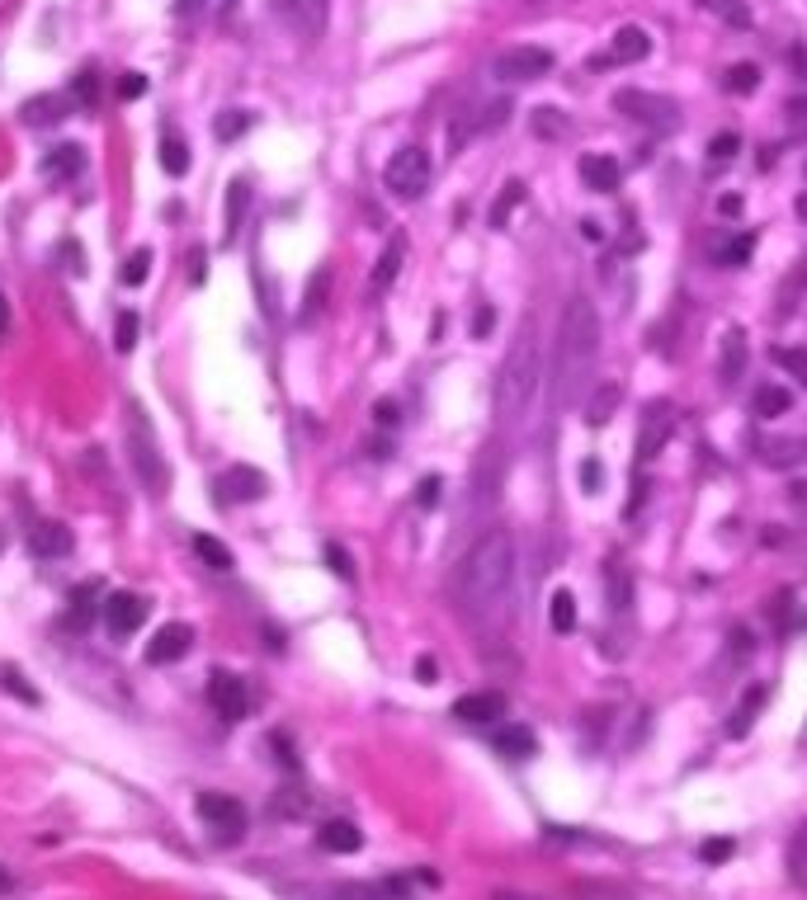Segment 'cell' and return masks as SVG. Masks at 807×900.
<instances>
[{
    "instance_id": "cell-1",
    "label": "cell",
    "mask_w": 807,
    "mask_h": 900,
    "mask_svg": "<svg viewBox=\"0 0 807 900\" xmlns=\"http://www.w3.org/2000/svg\"><path fill=\"white\" fill-rule=\"evenodd\" d=\"M515 580V533L505 523H491L473 547L463 552L458 570H453V594H458L463 608L487 613L496 599L510 590Z\"/></svg>"
},
{
    "instance_id": "cell-2",
    "label": "cell",
    "mask_w": 807,
    "mask_h": 900,
    "mask_svg": "<svg viewBox=\"0 0 807 900\" xmlns=\"http://www.w3.org/2000/svg\"><path fill=\"white\" fill-rule=\"evenodd\" d=\"M600 363V311L586 297H572L558 325V363H552V396L572 406Z\"/></svg>"
},
{
    "instance_id": "cell-3",
    "label": "cell",
    "mask_w": 807,
    "mask_h": 900,
    "mask_svg": "<svg viewBox=\"0 0 807 900\" xmlns=\"http://www.w3.org/2000/svg\"><path fill=\"white\" fill-rule=\"evenodd\" d=\"M538 387H543V349H538L534 317H524L501 368H496V416H501V424H519L529 416Z\"/></svg>"
},
{
    "instance_id": "cell-4",
    "label": "cell",
    "mask_w": 807,
    "mask_h": 900,
    "mask_svg": "<svg viewBox=\"0 0 807 900\" xmlns=\"http://www.w3.org/2000/svg\"><path fill=\"white\" fill-rule=\"evenodd\" d=\"M198 821H204V830H208L212 844H222V849L241 844L246 830H250L246 806H241L236 797H222V792H204V797H198Z\"/></svg>"
},
{
    "instance_id": "cell-5",
    "label": "cell",
    "mask_w": 807,
    "mask_h": 900,
    "mask_svg": "<svg viewBox=\"0 0 807 900\" xmlns=\"http://www.w3.org/2000/svg\"><path fill=\"white\" fill-rule=\"evenodd\" d=\"M127 448H133V467H137V477L147 481V491L161 495L166 481H170V471L161 463V453H156V434H151V424L142 420L137 406H127Z\"/></svg>"
},
{
    "instance_id": "cell-6",
    "label": "cell",
    "mask_w": 807,
    "mask_h": 900,
    "mask_svg": "<svg viewBox=\"0 0 807 900\" xmlns=\"http://www.w3.org/2000/svg\"><path fill=\"white\" fill-rule=\"evenodd\" d=\"M382 184H388V194H392V198H402V204L420 198L425 189H430V156H425L420 147L392 151L388 170H382Z\"/></svg>"
},
{
    "instance_id": "cell-7",
    "label": "cell",
    "mask_w": 807,
    "mask_h": 900,
    "mask_svg": "<svg viewBox=\"0 0 807 900\" xmlns=\"http://www.w3.org/2000/svg\"><path fill=\"white\" fill-rule=\"evenodd\" d=\"M147 608H151V604H147L142 594L113 590V594H105V604H99V622H105V632H109L113 641H127L142 622H147Z\"/></svg>"
},
{
    "instance_id": "cell-8",
    "label": "cell",
    "mask_w": 807,
    "mask_h": 900,
    "mask_svg": "<svg viewBox=\"0 0 807 900\" xmlns=\"http://www.w3.org/2000/svg\"><path fill=\"white\" fill-rule=\"evenodd\" d=\"M496 81H510V85H529L538 76H548L552 71V52L548 48H505L496 57Z\"/></svg>"
},
{
    "instance_id": "cell-9",
    "label": "cell",
    "mask_w": 807,
    "mask_h": 900,
    "mask_svg": "<svg viewBox=\"0 0 807 900\" xmlns=\"http://www.w3.org/2000/svg\"><path fill=\"white\" fill-rule=\"evenodd\" d=\"M614 109L628 113L637 123H651V127H675L680 119V104L665 95H647V90H619L614 95Z\"/></svg>"
},
{
    "instance_id": "cell-10",
    "label": "cell",
    "mask_w": 807,
    "mask_h": 900,
    "mask_svg": "<svg viewBox=\"0 0 807 900\" xmlns=\"http://www.w3.org/2000/svg\"><path fill=\"white\" fill-rule=\"evenodd\" d=\"M208 703H212V712H218L227 726H236V722H246V712H250V693H246V683H241L236 675L212 669V675H208Z\"/></svg>"
},
{
    "instance_id": "cell-11",
    "label": "cell",
    "mask_w": 807,
    "mask_h": 900,
    "mask_svg": "<svg viewBox=\"0 0 807 900\" xmlns=\"http://www.w3.org/2000/svg\"><path fill=\"white\" fill-rule=\"evenodd\" d=\"M671 430H675V410L665 402H651L643 410V434H637V467H647L657 457V448L671 439Z\"/></svg>"
},
{
    "instance_id": "cell-12",
    "label": "cell",
    "mask_w": 807,
    "mask_h": 900,
    "mask_svg": "<svg viewBox=\"0 0 807 900\" xmlns=\"http://www.w3.org/2000/svg\"><path fill=\"white\" fill-rule=\"evenodd\" d=\"M194 646V627H184V622H166V627H156L151 641H147V665H175L184 661Z\"/></svg>"
},
{
    "instance_id": "cell-13",
    "label": "cell",
    "mask_w": 807,
    "mask_h": 900,
    "mask_svg": "<svg viewBox=\"0 0 807 900\" xmlns=\"http://www.w3.org/2000/svg\"><path fill=\"white\" fill-rule=\"evenodd\" d=\"M265 491H269V481H265V471H255V467H227L218 477L222 505H250V500H260Z\"/></svg>"
},
{
    "instance_id": "cell-14",
    "label": "cell",
    "mask_w": 807,
    "mask_h": 900,
    "mask_svg": "<svg viewBox=\"0 0 807 900\" xmlns=\"http://www.w3.org/2000/svg\"><path fill=\"white\" fill-rule=\"evenodd\" d=\"M71 528L66 523H57V519H34L28 523V552L42 556V562H57V556H66L71 552Z\"/></svg>"
},
{
    "instance_id": "cell-15",
    "label": "cell",
    "mask_w": 807,
    "mask_h": 900,
    "mask_svg": "<svg viewBox=\"0 0 807 900\" xmlns=\"http://www.w3.org/2000/svg\"><path fill=\"white\" fill-rule=\"evenodd\" d=\"M453 717L463 726H487V722H501L505 717V693H463L458 703H453Z\"/></svg>"
},
{
    "instance_id": "cell-16",
    "label": "cell",
    "mask_w": 807,
    "mask_h": 900,
    "mask_svg": "<svg viewBox=\"0 0 807 900\" xmlns=\"http://www.w3.org/2000/svg\"><path fill=\"white\" fill-rule=\"evenodd\" d=\"M81 170H85V151L76 147V141H62V147H48V151H42V161H38V175H42V180H52V184L76 180Z\"/></svg>"
},
{
    "instance_id": "cell-17",
    "label": "cell",
    "mask_w": 807,
    "mask_h": 900,
    "mask_svg": "<svg viewBox=\"0 0 807 900\" xmlns=\"http://www.w3.org/2000/svg\"><path fill=\"white\" fill-rule=\"evenodd\" d=\"M580 180H586V189H595V194H614L623 184V170L614 156L590 151V156H580Z\"/></svg>"
},
{
    "instance_id": "cell-18",
    "label": "cell",
    "mask_w": 807,
    "mask_h": 900,
    "mask_svg": "<svg viewBox=\"0 0 807 900\" xmlns=\"http://www.w3.org/2000/svg\"><path fill=\"white\" fill-rule=\"evenodd\" d=\"M402 260H406V241L402 236H392L388 246H382L378 255V264H374V279H368V293H388L396 274H402Z\"/></svg>"
},
{
    "instance_id": "cell-19",
    "label": "cell",
    "mask_w": 807,
    "mask_h": 900,
    "mask_svg": "<svg viewBox=\"0 0 807 900\" xmlns=\"http://www.w3.org/2000/svg\"><path fill=\"white\" fill-rule=\"evenodd\" d=\"M317 844L326 853H359L364 849V835H359V825L354 821H326L321 830H317Z\"/></svg>"
},
{
    "instance_id": "cell-20",
    "label": "cell",
    "mask_w": 807,
    "mask_h": 900,
    "mask_svg": "<svg viewBox=\"0 0 807 900\" xmlns=\"http://www.w3.org/2000/svg\"><path fill=\"white\" fill-rule=\"evenodd\" d=\"M760 707H765V683H750V689L742 693V703H736V707H732V717H727V736L742 740L750 726H756Z\"/></svg>"
},
{
    "instance_id": "cell-21",
    "label": "cell",
    "mask_w": 807,
    "mask_h": 900,
    "mask_svg": "<svg viewBox=\"0 0 807 900\" xmlns=\"http://www.w3.org/2000/svg\"><path fill=\"white\" fill-rule=\"evenodd\" d=\"M647 52H651V38H647V28H637V24H623L619 34H614V62H619V66H633V62H643Z\"/></svg>"
},
{
    "instance_id": "cell-22",
    "label": "cell",
    "mask_w": 807,
    "mask_h": 900,
    "mask_svg": "<svg viewBox=\"0 0 807 900\" xmlns=\"http://www.w3.org/2000/svg\"><path fill=\"white\" fill-rule=\"evenodd\" d=\"M71 104H76L71 95H38V99H28V104H24V123L28 127H48V123L62 119Z\"/></svg>"
},
{
    "instance_id": "cell-23",
    "label": "cell",
    "mask_w": 807,
    "mask_h": 900,
    "mask_svg": "<svg viewBox=\"0 0 807 900\" xmlns=\"http://www.w3.org/2000/svg\"><path fill=\"white\" fill-rule=\"evenodd\" d=\"M99 604H105V584H99V580H85L81 590L71 594V613H66L71 627H90V618H95V608H99Z\"/></svg>"
},
{
    "instance_id": "cell-24",
    "label": "cell",
    "mask_w": 807,
    "mask_h": 900,
    "mask_svg": "<svg viewBox=\"0 0 807 900\" xmlns=\"http://www.w3.org/2000/svg\"><path fill=\"white\" fill-rule=\"evenodd\" d=\"M496 750H501L505 760H529V754L538 750V740H534V731H529V726H515V722H510L505 731L496 736Z\"/></svg>"
},
{
    "instance_id": "cell-25",
    "label": "cell",
    "mask_w": 807,
    "mask_h": 900,
    "mask_svg": "<svg viewBox=\"0 0 807 900\" xmlns=\"http://www.w3.org/2000/svg\"><path fill=\"white\" fill-rule=\"evenodd\" d=\"M619 402H623V387H619V382H604V387L586 402V424H595V430H600V424H609V416L619 410Z\"/></svg>"
},
{
    "instance_id": "cell-26",
    "label": "cell",
    "mask_w": 807,
    "mask_h": 900,
    "mask_svg": "<svg viewBox=\"0 0 807 900\" xmlns=\"http://www.w3.org/2000/svg\"><path fill=\"white\" fill-rule=\"evenodd\" d=\"M788 406H793V396H788L784 387H779V382H765V387H760L756 396H750V410H756L760 420H779Z\"/></svg>"
},
{
    "instance_id": "cell-27",
    "label": "cell",
    "mask_w": 807,
    "mask_h": 900,
    "mask_svg": "<svg viewBox=\"0 0 807 900\" xmlns=\"http://www.w3.org/2000/svg\"><path fill=\"white\" fill-rule=\"evenodd\" d=\"M548 622H552V632H558V637L576 632V594H572V590H558V594H552Z\"/></svg>"
},
{
    "instance_id": "cell-28",
    "label": "cell",
    "mask_w": 807,
    "mask_h": 900,
    "mask_svg": "<svg viewBox=\"0 0 807 900\" xmlns=\"http://www.w3.org/2000/svg\"><path fill=\"white\" fill-rule=\"evenodd\" d=\"M742 368H746V335L727 331V335H722V378L736 382V378H742Z\"/></svg>"
},
{
    "instance_id": "cell-29",
    "label": "cell",
    "mask_w": 807,
    "mask_h": 900,
    "mask_svg": "<svg viewBox=\"0 0 807 900\" xmlns=\"http://www.w3.org/2000/svg\"><path fill=\"white\" fill-rule=\"evenodd\" d=\"M161 170L170 180H180L184 170H189V141H180L175 133H166L161 137Z\"/></svg>"
},
{
    "instance_id": "cell-30",
    "label": "cell",
    "mask_w": 807,
    "mask_h": 900,
    "mask_svg": "<svg viewBox=\"0 0 807 900\" xmlns=\"http://www.w3.org/2000/svg\"><path fill=\"white\" fill-rule=\"evenodd\" d=\"M246 204H250V189H246V180H232V189H227V218H222V226H227V241L236 236L241 218H246Z\"/></svg>"
},
{
    "instance_id": "cell-31",
    "label": "cell",
    "mask_w": 807,
    "mask_h": 900,
    "mask_svg": "<svg viewBox=\"0 0 807 900\" xmlns=\"http://www.w3.org/2000/svg\"><path fill=\"white\" fill-rule=\"evenodd\" d=\"M519 204H524V184H519V180H510L505 189H501V198H496V204H491V226H496V232H505L510 212H515Z\"/></svg>"
},
{
    "instance_id": "cell-32",
    "label": "cell",
    "mask_w": 807,
    "mask_h": 900,
    "mask_svg": "<svg viewBox=\"0 0 807 900\" xmlns=\"http://www.w3.org/2000/svg\"><path fill=\"white\" fill-rule=\"evenodd\" d=\"M194 552H198V562H204L208 570H232V552H227L218 538H208V533H194Z\"/></svg>"
},
{
    "instance_id": "cell-33",
    "label": "cell",
    "mask_w": 807,
    "mask_h": 900,
    "mask_svg": "<svg viewBox=\"0 0 807 900\" xmlns=\"http://www.w3.org/2000/svg\"><path fill=\"white\" fill-rule=\"evenodd\" d=\"M0 689H5L10 698H20V703H28V707H38L42 698H38V689L34 683H24V675L14 665H0Z\"/></svg>"
},
{
    "instance_id": "cell-34",
    "label": "cell",
    "mask_w": 807,
    "mask_h": 900,
    "mask_svg": "<svg viewBox=\"0 0 807 900\" xmlns=\"http://www.w3.org/2000/svg\"><path fill=\"white\" fill-rule=\"evenodd\" d=\"M704 10H708V14H718V20H722V24H732V28H750L746 0H704Z\"/></svg>"
},
{
    "instance_id": "cell-35",
    "label": "cell",
    "mask_w": 807,
    "mask_h": 900,
    "mask_svg": "<svg viewBox=\"0 0 807 900\" xmlns=\"http://www.w3.org/2000/svg\"><path fill=\"white\" fill-rule=\"evenodd\" d=\"M722 85H727L732 95H750V90L760 85V66H756V62H736L727 76H722Z\"/></svg>"
},
{
    "instance_id": "cell-36",
    "label": "cell",
    "mask_w": 807,
    "mask_h": 900,
    "mask_svg": "<svg viewBox=\"0 0 807 900\" xmlns=\"http://www.w3.org/2000/svg\"><path fill=\"white\" fill-rule=\"evenodd\" d=\"M71 99H76L81 109H95L99 104V76H95V66H85L76 81H71Z\"/></svg>"
},
{
    "instance_id": "cell-37",
    "label": "cell",
    "mask_w": 807,
    "mask_h": 900,
    "mask_svg": "<svg viewBox=\"0 0 807 900\" xmlns=\"http://www.w3.org/2000/svg\"><path fill=\"white\" fill-rule=\"evenodd\" d=\"M137 335H142V321H137V311H119V325H113V345H119V354H133Z\"/></svg>"
},
{
    "instance_id": "cell-38",
    "label": "cell",
    "mask_w": 807,
    "mask_h": 900,
    "mask_svg": "<svg viewBox=\"0 0 807 900\" xmlns=\"http://www.w3.org/2000/svg\"><path fill=\"white\" fill-rule=\"evenodd\" d=\"M788 877L798 881V887H807V825L793 835V844H788Z\"/></svg>"
},
{
    "instance_id": "cell-39",
    "label": "cell",
    "mask_w": 807,
    "mask_h": 900,
    "mask_svg": "<svg viewBox=\"0 0 807 900\" xmlns=\"http://www.w3.org/2000/svg\"><path fill=\"white\" fill-rule=\"evenodd\" d=\"M246 127H250V113H246V109H232V113H222V119L212 123V137H218V141H236L241 133H246Z\"/></svg>"
},
{
    "instance_id": "cell-40",
    "label": "cell",
    "mask_w": 807,
    "mask_h": 900,
    "mask_svg": "<svg viewBox=\"0 0 807 900\" xmlns=\"http://www.w3.org/2000/svg\"><path fill=\"white\" fill-rule=\"evenodd\" d=\"M774 363L784 368L793 382H803L807 387V349H774Z\"/></svg>"
},
{
    "instance_id": "cell-41",
    "label": "cell",
    "mask_w": 807,
    "mask_h": 900,
    "mask_svg": "<svg viewBox=\"0 0 807 900\" xmlns=\"http://www.w3.org/2000/svg\"><path fill=\"white\" fill-rule=\"evenodd\" d=\"M147 274H151V250H133L123 260V283L137 288V283H147Z\"/></svg>"
},
{
    "instance_id": "cell-42",
    "label": "cell",
    "mask_w": 807,
    "mask_h": 900,
    "mask_svg": "<svg viewBox=\"0 0 807 900\" xmlns=\"http://www.w3.org/2000/svg\"><path fill=\"white\" fill-rule=\"evenodd\" d=\"M534 133H538V137H566L562 109H534Z\"/></svg>"
},
{
    "instance_id": "cell-43",
    "label": "cell",
    "mask_w": 807,
    "mask_h": 900,
    "mask_svg": "<svg viewBox=\"0 0 807 900\" xmlns=\"http://www.w3.org/2000/svg\"><path fill=\"white\" fill-rule=\"evenodd\" d=\"M732 853H736V839H727V835H722V839H704V844H699V859H704L708 867L727 863Z\"/></svg>"
},
{
    "instance_id": "cell-44",
    "label": "cell",
    "mask_w": 807,
    "mask_h": 900,
    "mask_svg": "<svg viewBox=\"0 0 807 900\" xmlns=\"http://www.w3.org/2000/svg\"><path fill=\"white\" fill-rule=\"evenodd\" d=\"M326 269H317V274H311V283H307V307H303V321H311L321 311V303H326Z\"/></svg>"
},
{
    "instance_id": "cell-45",
    "label": "cell",
    "mask_w": 807,
    "mask_h": 900,
    "mask_svg": "<svg viewBox=\"0 0 807 900\" xmlns=\"http://www.w3.org/2000/svg\"><path fill=\"white\" fill-rule=\"evenodd\" d=\"M736 147H742V137H736V133H718L713 141H708V161H713V165L732 161V156H736Z\"/></svg>"
},
{
    "instance_id": "cell-46",
    "label": "cell",
    "mask_w": 807,
    "mask_h": 900,
    "mask_svg": "<svg viewBox=\"0 0 807 900\" xmlns=\"http://www.w3.org/2000/svg\"><path fill=\"white\" fill-rule=\"evenodd\" d=\"M142 95H147V76H142V71H123L119 99H142Z\"/></svg>"
},
{
    "instance_id": "cell-47",
    "label": "cell",
    "mask_w": 807,
    "mask_h": 900,
    "mask_svg": "<svg viewBox=\"0 0 807 900\" xmlns=\"http://www.w3.org/2000/svg\"><path fill=\"white\" fill-rule=\"evenodd\" d=\"M439 491H444V481L425 477V481L416 485V505H420V509H435V505H439Z\"/></svg>"
},
{
    "instance_id": "cell-48",
    "label": "cell",
    "mask_w": 807,
    "mask_h": 900,
    "mask_svg": "<svg viewBox=\"0 0 807 900\" xmlns=\"http://www.w3.org/2000/svg\"><path fill=\"white\" fill-rule=\"evenodd\" d=\"M750 250H756V241L750 236H736L727 250H722V264H746L750 260Z\"/></svg>"
},
{
    "instance_id": "cell-49",
    "label": "cell",
    "mask_w": 807,
    "mask_h": 900,
    "mask_svg": "<svg viewBox=\"0 0 807 900\" xmlns=\"http://www.w3.org/2000/svg\"><path fill=\"white\" fill-rule=\"evenodd\" d=\"M326 562H331V570H335V576H340V580H354V566H350V556H345V552H340V547H335V542H331V547H326Z\"/></svg>"
},
{
    "instance_id": "cell-50",
    "label": "cell",
    "mask_w": 807,
    "mask_h": 900,
    "mask_svg": "<svg viewBox=\"0 0 807 900\" xmlns=\"http://www.w3.org/2000/svg\"><path fill=\"white\" fill-rule=\"evenodd\" d=\"M580 485H586L590 495L600 491V463H595V457H590V463H580Z\"/></svg>"
},
{
    "instance_id": "cell-51",
    "label": "cell",
    "mask_w": 807,
    "mask_h": 900,
    "mask_svg": "<svg viewBox=\"0 0 807 900\" xmlns=\"http://www.w3.org/2000/svg\"><path fill=\"white\" fill-rule=\"evenodd\" d=\"M491 321H496V311H491V307H481V311H477V321H473V335H477V340H481V335H491Z\"/></svg>"
},
{
    "instance_id": "cell-52",
    "label": "cell",
    "mask_w": 807,
    "mask_h": 900,
    "mask_svg": "<svg viewBox=\"0 0 807 900\" xmlns=\"http://www.w3.org/2000/svg\"><path fill=\"white\" fill-rule=\"evenodd\" d=\"M435 675H439V665L430 661V655H420V661H416V679H420V683H435Z\"/></svg>"
},
{
    "instance_id": "cell-53",
    "label": "cell",
    "mask_w": 807,
    "mask_h": 900,
    "mask_svg": "<svg viewBox=\"0 0 807 900\" xmlns=\"http://www.w3.org/2000/svg\"><path fill=\"white\" fill-rule=\"evenodd\" d=\"M374 416H378V424H396V402H378Z\"/></svg>"
},
{
    "instance_id": "cell-54",
    "label": "cell",
    "mask_w": 807,
    "mask_h": 900,
    "mask_svg": "<svg viewBox=\"0 0 807 900\" xmlns=\"http://www.w3.org/2000/svg\"><path fill=\"white\" fill-rule=\"evenodd\" d=\"M718 212H727V218H736V212H742V198H736V194H722V198H718Z\"/></svg>"
},
{
    "instance_id": "cell-55",
    "label": "cell",
    "mask_w": 807,
    "mask_h": 900,
    "mask_svg": "<svg viewBox=\"0 0 807 900\" xmlns=\"http://www.w3.org/2000/svg\"><path fill=\"white\" fill-rule=\"evenodd\" d=\"M198 10H204V0H175V14H184V20H194Z\"/></svg>"
},
{
    "instance_id": "cell-56",
    "label": "cell",
    "mask_w": 807,
    "mask_h": 900,
    "mask_svg": "<svg viewBox=\"0 0 807 900\" xmlns=\"http://www.w3.org/2000/svg\"><path fill=\"white\" fill-rule=\"evenodd\" d=\"M269 5H274L279 14H297V10H303V5H307V0H269Z\"/></svg>"
},
{
    "instance_id": "cell-57",
    "label": "cell",
    "mask_w": 807,
    "mask_h": 900,
    "mask_svg": "<svg viewBox=\"0 0 807 900\" xmlns=\"http://www.w3.org/2000/svg\"><path fill=\"white\" fill-rule=\"evenodd\" d=\"M307 10H311V28H321V20H326V0H307Z\"/></svg>"
},
{
    "instance_id": "cell-58",
    "label": "cell",
    "mask_w": 807,
    "mask_h": 900,
    "mask_svg": "<svg viewBox=\"0 0 807 900\" xmlns=\"http://www.w3.org/2000/svg\"><path fill=\"white\" fill-rule=\"evenodd\" d=\"M5 325H10V303H5V293H0V335H5Z\"/></svg>"
},
{
    "instance_id": "cell-59",
    "label": "cell",
    "mask_w": 807,
    "mask_h": 900,
    "mask_svg": "<svg viewBox=\"0 0 807 900\" xmlns=\"http://www.w3.org/2000/svg\"><path fill=\"white\" fill-rule=\"evenodd\" d=\"M496 900H534V896H519V891H496Z\"/></svg>"
},
{
    "instance_id": "cell-60",
    "label": "cell",
    "mask_w": 807,
    "mask_h": 900,
    "mask_svg": "<svg viewBox=\"0 0 807 900\" xmlns=\"http://www.w3.org/2000/svg\"><path fill=\"white\" fill-rule=\"evenodd\" d=\"M10 887H14V877L5 873V867H0V891H10Z\"/></svg>"
},
{
    "instance_id": "cell-61",
    "label": "cell",
    "mask_w": 807,
    "mask_h": 900,
    "mask_svg": "<svg viewBox=\"0 0 807 900\" xmlns=\"http://www.w3.org/2000/svg\"><path fill=\"white\" fill-rule=\"evenodd\" d=\"M798 218H807V194L798 198Z\"/></svg>"
},
{
    "instance_id": "cell-62",
    "label": "cell",
    "mask_w": 807,
    "mask_h": 900,
    "mask_svg": "<svg viewBox=\"0 0 807 900\" xmlns=\"http://www.w3.org/2000/svg\"><path fill=\"white\" fill-rule=\"evenodd\" d=\"M0 552H5V533H0Z\"/></svg>"
}]
</instances>
